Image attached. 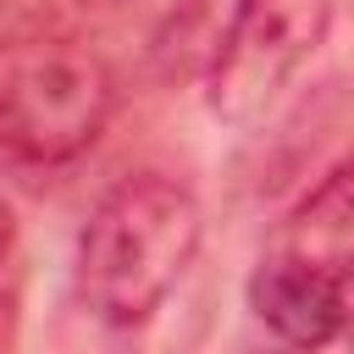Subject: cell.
<instances>
[{"mask_svg": "<svg viewBox=\"0 0 354 354\" xmlns=\"http://www.w3.org/2000/svg\"><path fill=\"white\" fill-rule=\"evenodd\" d=\"M205 238V210L194 188L166 171H133L100 194L77 238V293L94 321L138 326L149 321Z\"/></svg>", "mask_w": 354, "mask_h": 354, "instance_id": "6da1fadb", "label": "cell"}, {"mask_svg": "<svg viewBox=\"0 0 354 354\" xmlns=\"http://www.w3.org/2000/svg\"><path fill=\"white\" fill-rule=\"evenodd\" d=\"M111 66L94 44L61 28L0 39V155L55 166L83 155L111 122Z\"/></svg>", "mask_w": 354, "mask_h": 354, "instance_id": "7a4b0ae2", "label": "cell"}, {"mask_svg": "<svg viewBox=\"0 0 354 354\" xmlns=\"http://www.w3.org/2000/svg\"><path fill=\"white\" fill-rule=\"evenodd\" d=\"M326 28H332V0H243L205 72L210 111L232 127L260 122L288 94V83L315 61Z\"/></svg>", "mask_w": 354, "mask_h": 354, "instance_id": "3957f363", "label": "cell"}, {"mask_svg": "<svg viewBox=\"0 0 354 354\" xmlns=\"http://www.w3.org/2000/svg\"><path fill=\"white\" fill-rule=\"evenodd\" d=\"M249 304L254 315L277 332V343H288L293 354H310V348H326L343 326H348V299H343V282L326 277V271H310L288 254H271L254 266L249 277Z\"/></svg>", "mask_w": 354, "mask_h": 354, "instance_id": "277c9868", "label": "cell"}, {"mask_svg": "<svg viewBox=\"0 0 354 354\" xmlns=\"http://www.w3.org/2000/svg\"><path fill=\"white\" fill-rule=\"evenodd\" d=\"M288 260L326 271V277H348L354 271V155L337 160L288 216L282 227V249Z\"/></svg>", "mask_w": 354, "mask_h": 354, "instance_id": "5b68a950", "label": "cell"}, {"mask_svg": "<svg viewBox=\"0 0 354 354\" xmlns=\"http://www.w3.org/2000/svg\"><path fill=\"white\" fill-rule=\"evenodd\" d=\"M243 11V0H177L166 33H160V50L171 61V72H210L232 17Z\"/></svg>", "mask_w": 354, "mask_h": 354, "instance_id": "8992f818", "label": "cell"}, {"mask_svg": "<svg viewBox=\"0 0 354 354\" xmlns=\"http://www.w3.org/2000/svg\"><path fill=\"white\" fill-rule=\"evenodd\" d=\"M17 348V304L0 293V354H11Z\"/></svg>", "mask_w": 354, "mask_h": 354, "instance_id": "52a82bcc", "label": "cell"}, {"mask_svg": "<svg viewBox=\"0 0 354 354\" xmlns=\"http://www.w3.org/2000/svg\"><path fill=\"white\" fill-rule=\"evenodd\" d=\"M11 232H17V221H11V210H6V199H0V260H6V249H11Z\"/></svg>", "mask_w": 354, "mask_h": 354, "instance_id": "ba28073f", "label": "cell"}, {"mask_svg": "<svg viewBox=\"0 0 354 354\" xmlns=\"http://www.w3.org/2000/svg\"><path fill=\"white\" fill-rule=\"evenodd\" d=\"M83 6H122V0H83Z\"/></svg>", "mask_w": 354, "mask_h": 354, "instance_id": "9c48e42d", "label": "cell"}]
</instances>
